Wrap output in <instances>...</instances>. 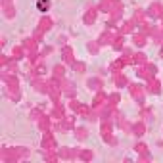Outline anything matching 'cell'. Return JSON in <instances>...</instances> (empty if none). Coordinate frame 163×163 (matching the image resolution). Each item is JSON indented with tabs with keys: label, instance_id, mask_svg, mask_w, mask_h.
I'll return each instance as SVG.
<instances>
[{
	"label": "cell",
	"instance_id": "1",
	"mask_svg": "<svg viewBox=\"0 0 163 163\" xmlns=\"http://www.w3.org/2000/svg\"><path fill=\"white\" fill-rule=\"evenodd\" d=\"M48 4H50V2H48V0H40V2H39V8H40V12H44V10H42V8H44V6H46V8H48Z\"/></svg>",
	"mask_w": 163,
	"mask_h": 163
}]
</instances>
